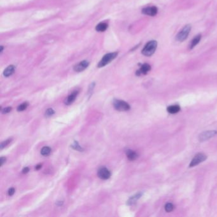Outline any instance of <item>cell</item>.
I'll use <instances>...</instances> for the list:
<instances>
[{"instance_id": "24", "label": "cell", "mask_w": 217, "mask_h": 217, "mask_svg": "<svg viewBox=\"0 0 217 217\" xmlns=\"http://www.w3.org/2000/svg\"><path fill=\"white\" fill-rule=\"evenodd\" d=\"M12 107H7L1 110V113L3 114H7V113H10L12 111Z\"/></svg>"}, {"instance_id": "2", "label": "cell", "mask_w": 217, "mask_h": 217, "mask_svg": "<svg viewBox=\"0 0 217 217\" xmlns=\"http://www.w3.org/2000/svg\"><path fill=\"white\" fill-rule=\"evenodd\" d=\"M117 56L118 52H117L106 54L103 56V57L101 59V61L98 63L97 66H98V67H103L106 66L107 65H108L109 63L111 62L112 61H113L114 59L117 57Z\"/></svg>"}, {"instance_id": "13", "label": "cell", "mask_w": 217, "mask_h": 217, "mask_svg": "<svg viewBox=\"0 0 217 217\" xmlns=\"http://www.w3.org/2000/svg\"><path fill=\"white\" fill-rule=\"evenodd\" d=\"M127 157L130 160H134L138 157V155L136 152L132 150H127L126 151Z\"/></svg>"}, {"instance_id": "23", "label": "cell", "mask_w": 217, "mask_h": 217, "mask_svg": "<svg viewBox=\"0 0 217 217\" xmlns=\"http://www.w3.org/2000/svg\"><path fill=\"white\" fill-rule=\"evenodd\" d=\"M11 142H12V139H8L5 140V141H4L3 142H2L1 144V145H0V149L2 150V149H3L4 148L6 147Z\"/></svg>"}, {"instance_id": "4", "label": "cell", "mask_w": 217, "mask_h": 217, "mask_svg": "<svg viewBox=\"0 0 217 217\" xmlns=\"http://www.w3.org/2000/svg\"><path fill=\"white\" fill-rule=\"evenodd\" d=\"M113 105L115 109L120 112L128 111L131 108L130 105L127 102L122 100L114 99L113 101Z\"/></svg>"}, {"instance_id": "8", "label": "cell", "mask_w": 217, "mask_h": 217, "mask_svg": "<svg viewBox=\"0 0 217 217\" xmlns=\"http://www.w3.org/2000/svg\"><path fill=\"white\" fill-rule=\"evenodd\" d=\"M157 12H158V8L155 6L144 8L142 10V14L152 17L155 16L157 14Z\"/></svg>"}, {"instance_id": "26", "label": "cell", "mask_w": 217, "mask_h": 217, "mask_svg": "<svg viewBox=\"0 0 217 217\" xmlns=\"http://www.w3.org/2000/svg\"><path fill=\"white\" fill-rule=\"evenodd\" d=\"M6 160H7L6 157H1V159H0V163H1V166L6 163Z\"/></svg>"}, {"instance_id": "16", "label": "cell", "mask_w": 217, "mask_h": 217, "mask_svg": "<svg viewBox=\"0 0 217 217\" xmlns=\"http://www.w3.org/2000/svg\"><path fill=\"white\" fill-rule=\"evenodd\" d=\"M108 25L106 22H100L96 26V30L98 32H104L108 29Z\"/></svg>"}, {"instance_id": "3", "label": "cell", "mask_w": 217, "mask_h": 217, "mask_svg": "<svg viewBox=\"0 0 217 217\" xmlns=\"http://www.w3.org/2000/svg\"><path fill=\"white\" fill-rule=\"evenodd\" d=\"M191 29H192L191 25L190 24L185 25V26L180 31V32L177 34V35L176 36V40L180 42H183L184 41H185L187 38H188Z\"/></svg>"}, {"instance_id": "18", "label": "cell", "mask_w": 217, "mask_h": 217, "mask_svg": "<svg viewBox=\"0 0 217 217\" xmlns=\"http://www.w3.org/2000/svg\"><path fill=\"white\" fill-rule=\"evenodd\" d=\"M51 148L49 147H44L41 148L40 151L41 154L44 156H47L51 153Z\"/></svg>"}, {"instance_id": "11", "label": "cell", "mask_w": 217, "mask_h": 217, "mask_svg": "<svg viewBox=\"0 0 217 217\" xmlns=\"http://www.w3.org/2000/svg\"><path fill=\"white\" fill-rule=\"evenodd\" d=\"M78 94V91H74L72 92L71 94H70L68 96H67V98L65 99V103L66 105H70L71 104H72L75 101L76 96H77Z\"/></svg>"}, {"instance_id": "12", "label": "cell", "mask_w": 217, "mask_h": 217, "mask_svg": "<svg viewBox=\"0 0 217 217\" xmlns=\"http://www.w3.org/2000/svg\"><path fill=\"white\" fill-rule=\"evenodd\" d=\"M142 192H139V193H138L134 195L133 196H131L129 199L128 201H127V205H129V206H131V205H133L134 204H135L136 202V201H138V200L142 197Z\"/></svg>"}, {"instance_id": "20", "label": "cell", "mask_w": 217, "mask_h": 217, "mask_svg": "<svg viewBox=\"0 0 217 217\" xmlns=\"http://www.w3.org/2000/svg\"><path fill=\"white\" fill-rule=\"evenodd\" d=\"M28 105H29L28 103H27V102H25V103H23L22 104L19 105L17 110L18 112H22L28 108Z\"/></svg>"}, {"instance_id": "19", "label": "cell", "mask_w": 217, "mask_h": 217, "mask_svg": "<svg viewBox=\"0 0 217 217\" xmlns=\"http://www.w3.org/2000/svg\"><path fill=\"white\" fill-rule=\"evenodd\" d=\"M71 147L72 148H73L74 149V150H78V151H80V152H82L83 150V149L80 146V144H78V143L77 142H76V141H75L73 142V143L71 144Z\"/></svg>"}, {"instance_id": "14", "label": "cell", "mask_w": 217, "mask_h": 217, "mask_svg": "<svg viewBox=\"0 0 217 217\" xmlns=\"http://www.w3.org/2000/svg\"><path fill=\"white\" fill-rule=\"evenodd\" d=\"M15 69V66L13 65H10L9 66H8L3 71L4 76H5V77H8V76H11L13 73H14Z\"/></svg>"}, {"instance_id": "17", "label": "cell", "mask_w": 217, "mask_h": 217, "mask_svg": "<svg viewBox=\"0 0 217 217\" xmlns=\"http://www.w3.org/2000/svg\"><path fill=\"white\" fill-rule=\"evenodd\" d=\"M201 35H198L197 36H195L193 38V40H192V41H191L190 45V49H194L195 46L199 43V41H200V40H201Z\"/></svg>"}, {"instance_id": "5", "label": "cell", "mask_w": 217, "mask_h": 217, "mask_svg": "<svg viewBox=\"0 0 217 217\" xmlns=\"http://www.w3.org/2000/svg\"><path fill=\"white\" fill-rule=\"evenodd\" d=\"M207 159V156L204 154H201V153H199L194 156L193 159L191 161V163L189 165L190 168H192L195 166L200 163H202V162L205 161Z\"/></svg>"}, {"instance_id": "22", "label": "cell", "mask_w": 217, "mask_h": 217, "mask_svg": "<svg viewBox=\"0 0 217 217\" xmlns=\"http://www.w3.org/2000/svg\"><path fill=\"white\" fill-rule=\"evenodd\" d=\"M174 209V206L172 203H168L165 206V210L167 212H171Z\"/></svg>"}, {"instance_id": "27", "label": "cell", "mask_w": 217, "mask_h": 217, "mask_svg": "<svg viewBox=\"0 0 217 217\" xmlns=\"http://www.w3.org/2000/svg\"><path fill=\"white\" fill-rule=\"evenodd\" d=\"M29 171V168L28 167H25L23 169H22V173L23 174H26Z\"/></svg>"}, {"instance_id": "7", "label": "cell", "mask_w": 217, "mask_h": 217, "mask_svg": "<svg viewBox=\"0 0 217 217\" xmlns=\"http://www.w3.org/2000/svg\"><path fill=\"white\" fill-rule=\"evenodd\" d=\"M97 176L102 180H108L111 176V173L105 167L101 168L97 171Z\"/></svg>"}, {"instance_id": "21", "label": "cell", "mask_w": 217, "mask_h": 217, "mask_svg": "<svg viewBox=\"0 0 217 217\" xmlns=\"http://www.w3.org/2000/svg\"><path fill=\"white\" fill-rule=\"evenodd\" d=\"M54 113L55 112L52 108H48L46 110V112L45 113V116L46 117H50L51 116H52Z\"/></svg>"}, {"instance_id": "15", "label": "cell", "mask_w": 217, "mask_h": 217, "mask_svg": "<svg viewBox=\"0 0 217 217\" xmlns=\"http://www.w3.org/2000/svg\"><path fill=\"white\" fill-rule=\"evenodd\" d=\"M167 111L171 114H175L180 111V107L179 105H172L167 108Z\"/></svg>"}, {"instance_id": "25", "label": "cell", "mask_w": 217, "mask_h": 217, "mask_svg": "<svg viewBox=\"0 0 217 217\" xmlns=\"http://www.w3.org/2000/svg\"><path fill=\"white\" fill-rule=\"evenodd\" d=\"M15 192V190L14 188H10L8 191V195H9V196H12V195H13L14 194Z\"/></svg>"}, {"instance_id": "9", "label": "cell", "mask_w": 217, "mask_h": 217, "mask_svg": "<svg viewBox=\"0 0 217 217\" xmlns=\"http://www.w3.org/2000/svg\"><path fill=\"white\" fill-rule=\"evenodd\" d=\"M89 65V62L87 61H82L73 67V70L76 72H82L87 68Z\"/></svg>"}, {"instance_id": "10", "label": "cell", "mask_w": 217, "mask_h": 217, "mask_svg": "<svg viewBox=\"0 0 217 217\" xmlns=\"http://www.w3.org/2000/svg\"><path fill=\"white\" fill-rule=\"evenodd\" d=\"M151 70V66L150 65L147 63H144L142 65L141 67L139 70L136 71V75L139 76L141 75H146L148 73V71H150Z\"/></svg>"}, {"instance_id": "28", "label": "cell", "mask_w": 217, "mask_h": 217, "mask_svg": "<svg viewBox=\"0 0 217 217\" xmlns=\"http://www.w3.org/2000/svg\"><path fill=\"white\" fill-rule=\"evenodd\" d=\"M41 166H42L41 164H38L35 167V169H36V170H39L41 168Z\"/></svg>"}, {"instance_id": "1", "label": "cell", "mask_w": 217, "mask_h": 217, "mask_svg": "<svg viewBox=\"0 0 217 217\" xmlns=\"http://www.w3.org/2000/svg\"><path fill=\"white\" fill-rule=\"evenodd\" d=\"M157 46V42L155 40L149 41L148 43L144 45L142 53L144 56L150 57L152 56L155 52Z\"/></svg>"}, {"instance_id": "6", "label": "cell", "mask_w": 217, "mask_h": 217, "mask_svg": "<svg viewBox=\"0 0 217 217\" xmlns=\"http://www.w3.org/2000/svg\"><path fill=\"white\" fill-rule=\"evenodd\" d=\"M216 134H217V131L215 130L205 131V132H203V133H202L201 134L199 135V139L201 142H204V141H206V140L210 139L212 137L215 136Z\"/></svg>"}]
</instances>
